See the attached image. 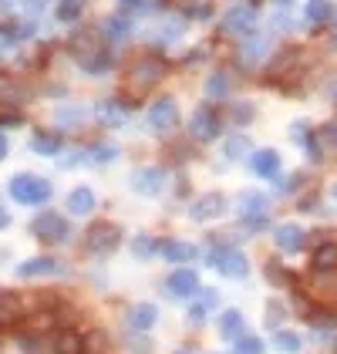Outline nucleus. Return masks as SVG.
<instances>
[{
    "label": "nucleus",
    "mask_w": 337,
    "mask_h": 354,
    "mask_svg": "<svg viewBox=\"0 0 337 354\" xmlns=\"http://www.w3.org/2000/svg\"><path fill=\"white\" fill-rule=\"evenodd\" d=\"M236 354H263V341L253 337V334H243V337L236 341Z\"/></svg>",
    "instance_id": "7c9ffc66"
},
{
    "label": "nucleus",
    "mask_w": 337,
    "mask_h": 354,
    "mask_svg": "<svg viewBox=\"0 0 337 354\" xmlns=\"http://www.w3.org/2000/svg\"><path fill=\"white\" fill-rule=\"evenodd\" d=\"M307 17H314V21L331 17V3H327V0H310L307 3Z\"/></svg>",
    "instance_id": "f704fd0d"
},
{
    "label": "nucleus",
    "mask_w": 337,
    "mask_h": 354,
    "mask_svg": "<svg viewBox=\"0 0 337 354\" xmlns=\"http://www.w3.org/2000/svg\"><path fill=\"white\" fill-rule=\"evenodd\" d=\"M7 152H10V145H7V136H3V132H0V162H3V159H7Z\"/></svg>",
    "instance_id": "c03bdc74"
},
{
    "label": "nucleus",
    "mask_w": 337,
    "mask_h": 354,
    "mask_svg": "<svg viewBox=\"0 0 337 354\" xmlns=\"http://www.w3.org/2000/svg\"><path fill=\"white\" fill-rule=\"evenodd\" d=\"M209 263L216 267V270L223 273V277H247L250 273V260L236 250V246H223V250H213V257H209Z\"/></svg>",
    "instance_id": "20e7f679"
},
{
    "label": "nucleus",
    "mask_w": 337,
    "mask_h": 354,
    "mask_svg": "<svg viewBox=\"0 0 337 354\" xmlns=\"http://www.w3.org/2000/svg\"><path fill=\"white\" fill-rule=\"evenodd\" d=\"M226 209V199L220 196V192H206V196H199L196 203L189 206V216L193 219H216L223 216Z\"/></svg>",
    "instance_id": "ddd939ff"
},
{
    "label": "nucleus",
    "mask_w": 337,
    "mask_h": 354,
    "mask_svg": "<svg viewBox=\"0 0 337 354\" xmlns=\"http://www.w3.org/2000/svg\"><path fill=\"white\" fill-rule=\"evenodd\" d=\"M320 138H324V145H331V149H337V122H331V125H324V129H320Z\"/></svg>",
    "instance_id": "58836bf2"
},
{
    "label": "nucleus",
    "mask_w": 337,
    "mask_h": 354,
    "mask_svg": "<svg viewBox=\"0 0 337 354\" xmlns=\"http://www.w3.org/2000/svg\"><path fill=\"white\" fill-rule=\"evenodd\" d=\"M334 199H337V186H334Z\"/></svg>",
    "instance_id": "8fccbe9b"
},
{
    "label": "nucleus",
    "mask_w": 337,
    "mask_h": 354,
    "mask_svg": "<svg viewBox=\"0 0 337 354\" xmlns=\"http://www.w3.org/2000/svg\"><path fill=\"white\" fill-rule=\"evenodd\" d=\"M162 75H166V64H162V61L145 57V61H139V64L132 68V88H135L139 95H145L152 84L162 82Z\"/></svg>",
    "instance_id": "0eeeda50"
},
{
    "label": "nucleus",
    "mask_w": 337,
    "mask_h": 354,
    "mask_svg": "<svg viewBox=\"0 0 337 354\" xmlns=\"http://www.w3.org/2000/svg\"><path fill=\"white\" fill-rule=\"evenodd\" d=\"M17 348L24 354H55L51 351V337L41 334V330H28V327L17 330Z\"/></svg>",
    "instance_id": "2eb2a0df"
},
{
    "label": "nucleus",
    "mask_w": 337,
    "mask_h": 354,
    "mask_svg": "<svg viewBox=\"0 0 337 354\" xmlns=\"http://www.w3.org/2000/svg\"><path fill=\"white\" fill-rule=\"evenodd\" d=\"M30 233H34L44 246H57L71 236V226H68V219L61 216V213L44 209V213H37V216L30 219Z\"/></svg>",
    "instance_id": "f03ea898"
},
{
    "label": "nucleus",
    "mask_w": 337,
    "mask_h": 354,
    "mask_svg": "<svg viewBox=\"0 0 337 354\" xmlns=\"http://www.w3.org/2000/svg\"><path fill=\"white\" fill-rule=\"evenodd\" d=\"M263 216H267V196L247 192L243 196V219H263Z\"/></svg>",
    "instance_id": "b1692460"
},
{
    "label": "nucleus",
    "mask_w": 337,
    "mask_h": 354,
    "mask_svg": "<svg viewBox=\"0 0 337 354\" xmlns=\"http://www.w3.org/2000/svg\"><path fill=\"white\" fill-rule=\"evenodd\" d=\"M310 267L317 273H337V243H320L314 250Z\"/></svg>",
    "instance_id": "a211bd4d"
},
{
    "label": "nucleus",
    "mask_w": 337,
    "mask_h": 354,
    "mask_svg": "<svg viewBox=\"0 0 337 354\" xmlns=\"http://www.w3.org/2000/svg\"><path fill=\"white\" fill-rule=\"evenodd\" d=\"M166 294H168V297H193V294H199V277H196V270H175V273H168Z\"/></svg>",
    "instance_id": "9b49d317"
},
{
    "label": "nucleus",
    "mask_w": 337,
    "mask_h": 354,
    "mask_svg": "<svg viewBox=\"0 0 337 354\" xmlns=\"http://www.w3.org/2000/svg\"><path fill=\"white\" fill-rule=\"evenodd\" d=\"M61 145H64L61 132H51V129H34V136H30V149L37 156H57Z\"/></svg>",
    "instance_id": "dca6fc26"
},
{
    "label": "nucleus",
    "mask_w": 337,
    "mask_h": 354,
    "mask_svg": "<svg viewBox=\"0 0 337 354\" xmlns=\"http://www.w3.org/2000/svg\"><path fill=\"white\" fill-rule=\"evenodd\" d=\"M10 226V216H7V206H0V230Z\"/></svg>",
    "instance_id": "49530a36"
},
{
    "label": "nucleus",
    "mask_w": 337,
    "mask_h": 354,
    "mask_svg": "<svg viewBox=\"0 0 337 354\" xmlns=\"http://www.w3.org/2000/svg\"><path fill=\"white\" fill-rule=\"evenodd\" d=\"M81 3L84 0H57V17L61 21H75L81 14Z\"/></svg>",
    "instance_id": "c85d7f7f"
},
{
    "label": "nucleus",
    "mask_w": 337,
    "mask_h": 354,
    "mask_svg": "<svg viewBox=\"0 0 337 354\" xmlns=\"http://www.w3.org/2000/svg\"><path fill=\"white\" fill-rule=\"evenodd\" d=\"M277 348L287 354H297L300 351V337H297L293 330H277Z\"/></svg>",
    "instance_id": "cd10ccee"
},
{
    "label": "nucleus",
    "mask_w": 337,
    "mask_h": 354,
    "mask_svg": "<svg viewBox=\"0 0 337 354\" xmlns=\"http://www.w3.org/2000/svg\"><path fill=\"white\" fill-rule=\"evenodd\" d=\"M98 122L105 125V129H122L125 125V111L118 102H102L98 105Z\"/></svg>",
    "instance_id": "412c9836"
},
{
    "label": "nucleus",
    "mask_w": 337,
    "mask_h": 354,
    "mask_svg": "<svg viewBox=\"0 0 337 354\" xmlns=\"http://www.w3.org/2000/svg\"><path fill=\"white\" fill-rule=\"evenodd\" d=\"M84 111L81 109H68V111H57V122H81Z\"/></svg>",
    "instance_id": "79ce46f5"
},
{
    "label": "nucleus",
    "mask_w": 337,
    "mask_h": 354,
    "mask_svg": "<svg viewBox=\"0 0 337 354\" xmlns=\"http://www.w3.org/2000/svg\"><path fill=\"white\" fill-rule=\"evenodd\" d=\"M162 186H166V172L159 165H145V169L132 172V189L142 192V196H159Z\"/></svg>",
    "instance_id": "1a4fd4ad"
},
{
    "label": "nucleus",
    "mask_w": 337,
    "mask_h": 354,
    "mask_svg": "<svg viewBox=\"0 0 337 354\" xmlns=\"http://www.w3.org/2000/svg\"><path fill=\"white\" fill-rule=\"evenodd\" d=\"M0 351H3V341H0Z\"/></svg>",
    "instance_id": "3c124183"
},
{
    "label": "nucleus",
    "mask_w": 337,
    "mask_h": 354,
    "mask_svg": "<svg viewBox=\"0 0 337 354\" xmlns=\"http://www.w3.org/2000/svg\"><path fill=\"white\" fill-rule=\"evenodd\" d=\"M209 98H223L226 91H229V82H226V75H216V78H209Z\"/></svg>",
    "instance_id": "c9c22d12"
},
{
    "label": "nucleus",
    "mask_w": 337,
    "mask_h": 354,
    "mask_svg": "<svg viewBox=\"0 0 337 354\" xmlns=\"http://www.w3.org/2000/svg\"><path fill=\"white\" fill-rule=\"evenodd\" d=\"M159 250H162V240H152L148 233L135 236V243H132V253H135L139 260H152V257H155Z\"/></svg>",
    "instance_id": "393cba45"
},
{
    "label": "nucleus",
    "mask_w": 337,
    "mask_h": 354,
    "mask_svg": "<svg viewBox=\"0 0 337 354\" xmlns=\"http://www.w3.org/2000/svg\"><path fill=\"white\" fill-rule=\"evenodd\" d=\"M172 159H189V145H172Z\"/></svg>",
    "instance_id": "37998d69"
},
{
    "label": "nucleus",
    "mask_w": 337,
    "mask_h": 354,
    "mask_svg": "<svg viewBox=\"0 0 337 354\" xmlns=\"http://www.w3.org/2000/svg\"><path fill=\"white\" fill-rule=\"evenodd\" d=\"M108 34H112V37H125V34H128V21H125V17H112V21H108Z\"/></svg>",
    "instance_id": "4c0bfd02"
},
{
    "label": "nucleus",
    "mask_w": 337,
    "mask_h": 354,
    "mask_svg": "<svg viewBox=\"0 0 337 354\" xmlns=\"http://www.w3.org/2000/svg\"><path fill=\"white\" fill-rule=\"evenodd\" d=\"M10 196L24 206H41L51 199V183L44 176H28V172H17L10 179Z\"/></svg>",
    "instance_id": "f257e3e1"
},
{
    "label": "nucleus",
    "mask_w": 337,
    "mask_h": 354,
    "mask_svg": "<svg viewBox=\"0 0 337 354\" xmlns=\"http://www.w3.org/2000/svg\"><path fill=\"white\" fill-rule=\"evenodd\" d=\"M334 351H337V344H334Z\"/></svg>",
    "instance_id": "603ef678"
},
{
    "label": "nucleus",
    "mask_w": 337,
    "mask_h": 354,
    "mask_svg": "<svg viewBox=\"0 0 337 354\" xmlns=\"http://www.w3.org/2000/svg\"><path fill=\"white\" fill-rule=\"evenodd\" d=\"M115 159H118V149L108 142H95L88 149V162H115Z\"/></svg>",
    "instance_id": "bb28decb"
},
{
    "label": "nucleus",
    "mask_w": 337,
    "mask_h": 354,
    "mask_svg": "<svg viewBox=\"0 0 337 354\" xmlns=\"http://www.w3.org/2000/svg\"><path fill=\"white\" fill-rule=\"evenodd\" d=\"M273 240H277V246H280L283 253H297V250H304V243H307V233L300 226H293V223H283V226H277Z\"/></svg>",
    "instance_id": "4468645a"
},
{
    "label": "nucleus",
    "mask_w": 337,
    "mask_h": 354,
    "mask_svg": "<svg viewBox=\"0 0 337 354\" xmlns=\"http://www.w3.org/2000/svg\"><path fill=\"white\" fill-rule=\"evenodd\" d=\"M220 330H223V337H229V341H240L243 337V314L240 310H226L223 317H220Z\"/></svg>",
    "instance_id": "5701e85b"
},
{
    "label": "nucleus",
    "mask_w": 337,
    "mask_h": 354,
    "mask_svg": "<svg viewBox=\"0 0 337 354\" xmlns=\"http://www.w3.org/2000/svg\"><path fill=\"white\" fill-rule=\"evenodd\" d=\"M0 125H7V129H17V125H24V118H21L17 111H0Z\"/></svg>",
    "instance_id": "ea45409f"
},
{
    "label": "nucleus",
    "mask_w": 337,
    "mask_h": 354,
    "mask_svg": "<svg viewBox=\"0 0 337 354\" xmlns=\"http://www.w3.org/2000/svg\"><path fill=\"white\" fill-rule=\"evenodd\" d=\"M247 149H250V142H247V138H243V136H233L229 142H226L223 152H226V159H240Z\"/></svg>",
    "instance_id": "2f4dec72"
},
{
    "label": "nucleus",
    "mask_w": 337,
    "mask_h": 354,
    "mask_svg": "<svg viewBox=\"0 0 337 354\" xmlns=\"http://www.w3.org/2000/svg\"><path fill=\"white\" fill-rule=\"evenodd\" d=\"M24 321H28L24 300L10 290H0V330H21Z\"/></svg>",
    "instance_id": "39448f33"
},
{
    "label": "nucleus",
    "mask_w": 337,
    "mask_h": 354,
    "mask_svg": "<svg viewBox=\"0 0 337 354\" xmlns=\"http://www.w3.org/2000/svg\"><path fill=\"white\" fill-rule=\"evenodd\" d=\"M267 280H273V283H297V277L280 267V263H267Z\"/></svg>",
    "instance_id": "c756f323"
},
{
    "label": "nucleus",
    "mask_w": 337,
    "mask_h": 354,
    "mask_svg": "<svg viewBox=\"0 0 337 354\" xmlns=\"http://www.w3.org/2000/svg\"><path fill=\"white\" fill-rule=\"evenodd\" d=\"M189 132H193V138H199V142H213V138L223 132V122H220L216 109L202 105V109L193 111V125H189Z\"/></svg>",
    "instance_id": "423d86ee"
},
{
    "label": "nucleus",
    "mask_w": 337,
    "mask_h": 354,
    "mask_svg": "<svg viewBox=\"0 0 337 354\" xmlns=\"http://www.w3.org/2000/svg\"><path fill=\"white\" fill-rule=\"evenodd\" d=\"M155 321H159V310H155L152 304H139V307L128 310V324L135 327V330H148Z\"/></svg>",
    "instance_id": "aec40b11"
},
{
    "label": "nucleus",
    "mask_w": 337,
    "mask_h": 354,
    "mask_svg": "<svg viewBox=\"0 0 337 354\" xmlns=\"http://www.w3.org/2000/svg\"><path fill=\"white\" fill-rule=\"evenodd\" d=\"M122 3H128V7H132V3H139V0H122Z\"/></svg>",
    "instance_id": "de8ad7c7"
},
{
    "label": "nucleus",
    "mask_w": 337,
    "mask_h": 354,
    "mask_svg": "<svg viewBox=\"0 0 337 354\" xmlns=\"http://www.w3.org/2000/svg\"><path fill=\"white\" fill-rule=\"evenodd\" d=\"M91 209H95V192L88 186H78V189L68 192V213L71 216H88Z\"/></svg>",
    "instance_id": "f3484780"
},
{
    "label": "nucleus",
    "mask_w": 337,
    "mask_h": 354,
    "mask_svg": "<svg viewBox=\"0 0 337 354\" xmlns=\"http://www.w3.org/2000/svg\"><path fill=\"white\" fill-rule=\"evenodd\" d=\"M277 169H280V156H277V152L263 149V152L253 156V172H256V176H277Z\"/></svg>",
    "instance_id": "4be33fe9"
},
{
    "label": "nucleus",
    "mask_w": 337,
    "mask_h": 354,
    "mask_svg": "<svg viewBox=\"0 0 337 354\" xmlns=\"http://www.w3.org/2000/svg\"><path fill=\"white\" fill-rule=\"evenodd\" d=\"M250 24H253V17L247 10H233L229 21H226V30H243V28H250Z\"/></svg>",
    "instance_id": "72a5a7b5"
},
{
    "label": "nucleus",
    "mask_w": 337,
    "mask_h": 354,
    "mask_svg": "<svg viewBox=\"0 0 337 354\" xmlns=\"http://www.w3.org/2000/svg\"><path fill=\"white\" fill-rule=\"evenodd\" d=\"M55 273H64L61 260H55V257H34V260H24L17 267V277H24V280H30V277H55Z\"/></svg>",
    "instance_id": "f8f14e48"
},
{
    "label": "nucleus",
    "mask_w": 337,
    "mask_h": 354,
    "mask_svg": "<svg viewBox=\"0 0 337 354\" xmlns=\"http://www.w3.org/2000/svg\"><path fill=\"white\" fill-rule=\"evenodd\" d=\"M168 263H186V260H196V246L193 243H182V240H162V250Z\"/></svg>",
    "instance_id": "6ab92c4d"
},
{
    "label": "nucleus",
    "mask_w": 337,
    "mask_h": 354,
    "mask_svg": "<svg viewBox=\"0 0 337 354\" xmlns=\"http://www.w3.org/2000/svg\"><path fill=\"white\" fill-rule=\"evenodd\" d=\"M122 246V230L108 223V219H98V223H91L88 226V233H84V250L88 253H95V257H108Z\"/></svg>",
    "instance_id": "7ed1b4c3"
},
{
    "label": "nucleus",
    "mask_w": 337,
    "mask_h": 354,
    "mask_svg": "<svg viewBox=\"0 0 337 354\" xmlns=\"http://www.w3.org/2000/svg\"><path fill=\"white\" fill-rule=\"evenodd\" d=\"M51 351L55 354H88V337L78 334L75 327H61L51 334Z\"/></svg>",
    "instance_id": "9d476101"
},
{
    "label": "nucleus",
    "mask_w": 337,
    "mask_h": 354,
    "mask_svg": "<svg viewBox=\"0 0 337 354\" xmlns=\"http://www.w3.org/2000/svg\"><path fill=\"white\" fill-rule=\"evenodd\" d=\"M128 351H132V354H152V351H155V344H152V337L135 334V337L128 341Z\"/></svg>",
    "instance_id": "473e14b6"
},
{
    "label": "nucleus",
    "mask_w": 337,
    "mask_h": 354,
    "mask_svg": "<svg viewBox=\"0 0 337 354\" xmlns=\"http://www.w3.org/2000/svg\"><path fill=\"white\" fill-rule=\"evenodd\" d=\"M202 304L213 307V304H216V294H213V290H202Z\"/></svg>",
    "instance_id": "a18cd8bd"
},
{
    "label": "nucleus",
    "mask_w": 337,
    "mask_h": 354,
    "mask_svg": "<svg viewBox=\"0 0 337 354\" xmlns=\"http://www.w3.org/2000/svg\"><path fill=\"white\" fill-rule=\"evenodd\" d=\"M283 317H287L283 304H277V300H270V304H267V324H270V327H277V324L283 321Z\"/></svg>",
    "instance_id": "e433bc0d"
},
{
    "label": "nucleus",
    "mask_w": 337,
    "mask_h": 354,
    "mask_svg": "<svg viewBox=\"0 0 337 354\" xmlns=\"http://www.w3.org/2000/svg\"><path fill=\"white\" fill-rule=\"evenodd\" d=\"M148 125L159 129V132H166V129L172 132L179 125V105H175V98H155L152 109H148Z\"/></svg>",
    "instance_id": "6e6552de"
},
{
    "label": "nucleus",
    "mask_w": 337,
    "mask_h": 354,
    "mask_svg": "<svg viewBox=\"0 0 337 354\" xmlns=\"http://www.w3.org/2000/svg\"><path fill=\"white\" fill-rule=\"evenodd\" d=\"M202 321H206V304H193V307H189V324H202Z\"/></svg>",
    "instance_id": "a19ab883"
},
{
    "label": "nucleus",
    "mask_w": 337,
    "mask_h": 354,
    "mask_svg": "<svg viewBox=\"0 0 337 354\" xmlns=\"http://www.w3.org/2000/svg\"><path fill=\"white\" fill-rule=\"evenodd\" d=\"M88 354H115L112 337L105 330H91L88 334Z\"/></svg>",
    "instance_id": "a878e982"
},
{
    "label": "nucleus",
    "mask_w": 337,
    "mask_h": 354,
    "mask_svg": "<svg viewBox=\"0 0 337 354\" xmlns=\"http://www.w3.org/2000/svg\"><path fill=\"white\" fill-rule=\"evenodd\" d=\"M3 51H7V48H3V41H0V55H3Z\"/></svg>",
    "instance_id": "09e8293b"
}]
</instances>
